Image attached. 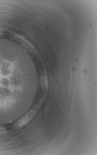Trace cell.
I'll use <instances>...</instances> for the list:
<instances>
[{"label":"cell","instance_id":"cell-1","mask_svg":"<svg viewBox=\"0 0 97 155\" xmlns=\"http://www.w3.org/2000/svg\"><path fill=\"white\" fill-rule=\"evenodd\" d=\"M34 114L33 112H28L23 117L19 119L15 124L16 127H22L27 124L33 118Z\"/></svg>","mask_w":97,"mask_h":155},{"label":"cell","instance_id":"cell-2","mask_svg":"<svg viewBox=\"0 0 97 155\" xmlns=\"http://www.w3.org/2000/svg\"><path fill=\"white\" fill-rule=\"evenodd\" d=\"M8 131V129L6 127L2 126H0V134L5 133Z\"/></svg>","mask_w":97,"mask_h":155}]
</instances>
